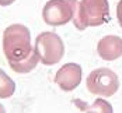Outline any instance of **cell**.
<instances>
[{"instance_id":"obj_1","label":"cell","mask_w":122,"mask_h":113,"mask_svg":"<svg viewBox=\"0 0 122 113\" xmlns=\"http://www.w3.org/2000/svg\"><path fill=\"white\" fill-rule=\"evenodd\" d=\"M34 50L31 32L23 24L9 25L3 32V52L9 63H17L27 59Z\"/></svg>"},{"instance_id":"obj_9","label":"cell","mask_w":122,"mask_h":113,"mask_svg":"<svg viewBox=\"0 0 122 113\" xmlns=\"http://www.w3.org/2000/svg\"><path fill=\"white\" fill-rule=\"evenodd\" d=\"M15 92V82L9 77L7 73H4V70L0 68V98L6 99L14 95Z\"/></svg>"},{"instance_id":"obj_3","label":"cell","mask_w":122,"mask_h":113,"mask_svg":"<svg viewBox=\"0 0 122 113\" xmlns=\"http://www.w3.org/2000/svg\"><path fill=\"white\" fill-rule=\"evenodd\" d=\"M34 49L37 52L39 62L44 66H55L63 59L65 45L61 36L55 32L44 31L38 34Z\"/></svg>"},{"instance_id":"obj_12","label":"cell","mask_w":122,"mask_h":113,"mask_svg":"<svg viewBox=\"0 0 122 113\" xmlns=\"http://www.w3.org/2000/svg\"><path fill=\"white\" fill-rule=\"evenodd\" d=\"M15 0H0V6H10Z\"/></svg>"},{"instance_id":"obj_11","label":"cell","mask_w":122,"mask_h":113,"mask_svg":"<svg viewBox=\"0 0 122 113\" xmlns=\"http://www.w3.org/2000/svg\"><path fill=\"white\" fill-rule=\"evenodd\" d=\"M117 20H118V23L122 28V0H119L117 4Z\"/></svg>"},{"instance_id":"obj_7","label":"cell","mask_w":122,"mask_h":113,"mask_svg":"<svg viewBox=\"0 0 122 113\" xmlns=\"http://www.w3.org/2000/svg\"><path fill=\"white\" fill-rule=\"evenodd\" d=\"M98 56L105 62H114L122 56V38L117 35H107L97 43Z\"/></svg>"},{"instance_id":"obj_4","label":"cell","mask_w":122,"mask_h":113,"mask_svg":"<svg viewBox=\"0 0 122 113\" xmlns=\"http://www.w3.org/2000/svg\"><path fill=\"white\" fill-rule=\"evenodd\" d=\"M77 9V0H49L42 9V20L45 24L52 27L66 25L73 21Z\"/></svg>"},{"instance_id":"obj_8","label":"cell","mask_w":122,"mask_h":113,"mask_svg":"<svg viewBox=\"0 0 122 113\" xmlns=\"http://www.w3.org/2000/svg\"><path fill=\"white\" fill-rule=\"evenodd\" d=\"M38 62H39V57H38L35 49L31 52V54L21 60V62H17V63H9L10 68H11L14 73H18V74H27V73H31L35 67L38 66Z\"/></svg>"},{"instance_id":"obj_13","label":"cell","mask_w":122,"mask_h":113,"mask_svg":"<svg viewBox=\"0 0 122 113\" xmlns=\"http://www.w3.org/2000/svg\"><path fill=\"white\" fill-rule=\"evenodd\" d=\"M3 112H6V109H4V106L0 103V113H3Z\"/></svg>"},{"instance_id":"obj_2","label":"cell","mask_w":122,"mask_h":113,"mask_svg":"<svg viewBox=\"0 0 122 113\" xmlns=\"http://www.w3.org/2000/svg\"><path fill=\"white\" fill-rule=\"evenodd\" d=\"M110 21L108 0H81L73 18V24L79 31L88 27H98Z\"/></svg>"},{"instance_id":"obj_6","label":"cell","mask_w":122,"mask_h":113,"mask_svg":"<svg viewBox=\"0 0 122 113\" xmlns=\"http://www.w3.org/2000/svg\"><path fill=\"white\" fill-rule=\"evenodd\" d=\"M83 78V70L81 66L77 63H66L58 70L55 74V84L65 92H72L80 85Z\"/></svg>"},{"instance_id":"obj_10","label":"cell","mask_w":122,"mask_h":113,"mask_svg":"<svg viewBox=\"0 0 122 113\" xmlns=\"http://www.w3.org/2000/svg\"><path fill=\"white\" fill-rule=\"evenodd\" d=\"M80 108H81L83 112H107V113L112 112V106L108 102H105L102 99H97L96 103L90 108H87V106H80Z\"/></svg>"},{"instance_id":"obj_5","label":"cell","mask_w":122,"mask_h":113,"mask_svg":"<svg viewBox=\"0 0 122 113\" xmlns=\"http://www.w3.org/2000/svg\"><path fill=\"white\" fill-rule=\"evenodd\" d=\"M86 85L90 94L110 98L115 95L119 89V78L112 70L101 67L88 74Z\"/></svg>"}]
</instances>
